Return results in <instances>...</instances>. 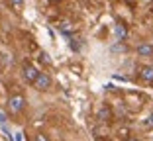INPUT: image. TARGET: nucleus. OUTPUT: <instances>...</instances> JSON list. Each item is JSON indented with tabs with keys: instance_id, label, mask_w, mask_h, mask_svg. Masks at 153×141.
<instances>
[{
	"instance_id": "1",
	"label": "nucleus",
	"mask_w": 153,
	"mask_h": 141,
	"mask_svg": "<svg viewBox=\"0 0 153 141\" xmlns=\"http://www.w3.org/2000/svg\"><path fill=\"white\" fill-rule=\"evenodd\" d=\"M24 106H26V98H24L22 94H14L8 98V108L12 110L14 114H18V112H22Z\"/></svg>"
},
{
	"instance_id": "2",
	"label": "nucleus",
	"mask_w": 153,
	"mask_h": 141,
	"mask_svg": "<svg viewBox=\"0 0 153 141\" xmlns=\"http://www.w3.org/2000/svg\"><path fill=\"white\" fill-rule=\"evenodd\" d=\"M22 75H24V78H26L27 82H36L37 77H39V71H37L32 63H24L22 65Z\"/></svg>"
},
{
	"instance_id": "3",
	"label": "nucleus",
	"mask_w": 153,
	"mask_h": 141,
	"mask_svg": "<svg viewBox=\"0 0 153 141\" xmlns=\"http://www.w3.org/2000/svg\"><path fill=\"white\" fill-rule=\"evenodd\" d=\"M36 84V88H39V90H47V88L51 86V77H47L45 73H39V77H37V80L33 82Z\"/></svg>"
},
{
	"instance_id": "4",
	"label": "nucleus",
	"mask_w": 153,
	"mask_h": 141,
	"mask_svg": "<svg viewBox=\"0 0 153 141\" xmlns=\"http://www.w3.org/2000/svg\"><path fill=\"white\" fill-rule=\"evenodd\" d=\"M140 78L143 82H153V65H143L140 69Z\"/></svg>"
},
{
	"instance_id": "5",
	"label": "nucleus",
	"mask_w": 153,
	"mask_h": 141,
	"mask_svg": "<svg viewBox=\"0 0 153 141\" xmlns=\"http://www.w3.org/2000/svg\"><path fill=\"white\" fill-rule=\"evenodd\" d=\"M137 55H141V57H151L153 55V45H149V43L137 45Z\"/></svg>"
},
{
	"instance_id": "6",
	"label": "nucleus",
	"mask_w": 153,
	"mask_h": 141,
	"mask_svg": "<svg viewBox=\"0 0 153 141\" xmlns=\"http://www.w3.org/2000/svg\"><path fill=\"white\" fill-rule=\"evenodd\" d=\"M114 33H116V37L120 41L128 37V30H126V26H124V24H116V26H114Z\"/></svg>"
},
{
	"instance_id": "7",
	"label": "nucleus",
	"mask_w": 153,
	"mask_h": 141,
	"mask_svg": "<svg viewBox=\"0 0 153 141\" xmlns=\"http://www.w3.org/2000/svg\"><path fill=\"white\" fill-rule=\"evenodd\" d=\"M110 118H112V112H110L108 106H104V108L98 110V120H102V122H108Z\"/></svg>"
},
{
	"instance_id": "8",
	"label": "nucleus",
	"mask_w": 153,
	"mask_h": 141,
	"mask_svg": "<svg viewBox=\"0 0 153 141\" xmlns=\"http://www.w3.org/2000/svg\"><path fill=\"white\" fill-rule=\"evenodd\" d=\"M69 45H71L73 51H81V37H71Z\"/></svg>"
},
{
	"instance_id": "9",
	"label": "nucleus",
	"mask_w": 153,
	"mask_h": 141,
	"mask_svg": "<svg viewBox=\"0 0 153 141\" xmlns=\"http://www.w3.org/2000/svg\"><path fill=\"white\" fill-rule=\"evenodd\" d=\"M59 27H61V32H65V33H67L69 30H73V24L69 22V20H63V22H61V26H59Z\"/></svg>"
},
{
	"instance_id": "10",
	"label": "nucleus",
	"mask_w": 153,
	"mask_h": 141,
	"mask_svg": "<svg viewBox=\"0 0 153 141\" xmlns=\"http://www.w3.org/2000/svg\"><path fill=\"white\" fill-rule=\"evenodd\" d=\"M39 59L43 65H51V59H49V55L45 53V51H39Z\"/></svg>"
},
{
	"instance_id": "11",
	"label": "nucleus",
	"mask_w": 153,
	"mask_h": 141,
	"mask_svg": "<svg viewBox=\"0 0 153 141\" xmlns=\"http://www.w3.org/2000/svg\"><path fill=\"white\" fill-rule=\"evenodd\" d=\"M143 125H145V128H153V112L143 120Z\"/></svg>"
},
{
	"instance_id": "12",
	"label": "nucleus",
	"mask_w": 153,
	"mask_h": 141,
	"mask_svg": "<svg viewBox=\"0 0 153 141\" xmlns=\"http://www.w3.org/2000/svg\"><path fill=\"white\" fill-rule=\"evenodd\" d=\"M36 141H49V139H47L43 133H37V135H36Z\"/></svg>"
},
{
	"instance_id": "13",
	"label": "nucleus",
	"mask_w": 153,
	"mask_h": 141,
	"mask_svg": "<svg viewBox=\"0 0 153 141\" xmlns=\"http://www.w3.org/2000/svg\"><path fill=\"white\" fill-rule=\"evenodd\" d=\"M14 141H22V131H16V133H14Z\"/></svg>"
},
{
	"instance_id": "14",
	"label": "nucleus",
	"mask_w": 153,
	"mask_h": 141,
	"mask_svg": "<svg viewBox=\"0 0 153 141\" xmlns=\"http://www.w3.org/2000/svg\"><path fill=\"white\" fill-rule=\"evenodd\" d=\"M10 4H14V6H20V4H24V0H10Z\"/></svg>"
},
{
	"instance_id": "15",
	"label": "nucleus",
	"mask_w": 153,
	"mask_h": 141,
	"mask_svg": "<svg viewBox=\"0 0 153 141\" xmlns=\"http://www.w3.org/2000/svg\"><path fill=\"white\" fill-rule=\"evenodd\" d=\"M0 122H4V112L0 110Z\"/></svg>"
},
{
	"instance_id": "16",
	"label": "nucleus",
	"mask_w": 153,
	"mask_h": 141,
	"mask_svg": "<svg viewBox=\"0 0 153 141\" xmlns=\"http://www.w3.org/2000/svg\"><path fill=\"white\" fill-rule=\"evenodd\" d=\"M126 141H137V139H134V137H128V139Z\"/></svg>"
},
{
	"instance_id": "17",
	"label": "nucleus",
	"mask_w": 153,
	"mask_h": 141,
	"mask_svg": "<svg viewBox=\"0 0 153 141\" xmlns=\"http://www.w3.org/2000/svg\"><path fill=\"white\" fill-rule=\"evenodd\" d=\"M55 2H61V0H55Z\"/></svg>"
}]
</instances>
